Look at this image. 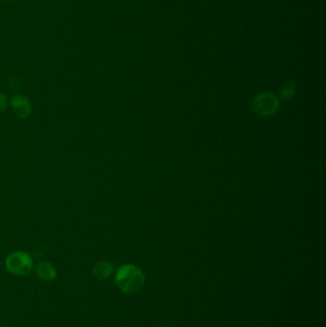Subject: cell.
Returning a JSON list of instances; mask_svg holds the SVG:
<instances>
[{
    "label": "cell",
    "mask_w": 326,
    "mask_h": 327,
    "mask_svg": "<svg viewBox=\"0 0 326 327\" xmlns=\"http://www.w3.org/2000/svg\"><path fill=\"white\" fill-rule=\"evenodd\" d=\"M115 281L118 288L126 294H134L143 286L144 276L136 266L123 265L117 271Z\"/></svg>",
    "instance_id": "6da1fadb"
},
{
    "label": "cell",
    "mask_w": 326,
    "mask_h": 327,
    "mask_svg": "<svg viewBox=\"0 0 326 327\" xmlns=\"http://www.w3.org/2000/svg\"><path fill=\"white\" fill-rule=\"evenodd\" d=\"M6 268L16 276H27L33 269V259L24 252H16L7 257Z\"/></svg>",
    "instance_id": "7a4b0ae2"
},
{
    "label": "cell",
    "mask_w": 326,
    "mask_h": 327,
    "mask_svg": "<svg viewBox=\"0 0 326 327\" xmlns=\"http://www.w3.org/2000/svg\"><path fill=\"white\" fill-rule=\"evenodd\" d=\"M279 101L272 93H261L257 95L253 102V109L256 114L262 117H269L277 112Z\"/></svg>",
    "instance_id": "3957f363"
},
{
    "label": "cell",
    "mask_w": 326,
    "mask_h": 327,
    "mask_svg": "<svg viewBox=\"0 0 326 327\" xmlns=\"http://www.w3.org/2000/svg\"><path fill=\"white\" fill-rule=\"evenodd\" d=\"M11 106L20 118H27L32 113L31 103L25 97L16 95L11 99Z\"/></svg>",
    "instance_id": "277c9868"
},
{
    "label": "cell",
    "mask_w": 326,
    "mask_h": 327,
    "mask_svg": "<svg viewBox=\"0 0 326 327\" xmlns=\"http://www.w3.org/2000/svg\"><path fill=\"white\" fill-rule=\"evenodd\" d=\"M37 274L45 281H52L57 277V271L50 262L42 261L37 265Z\"/></svg>",
    "instance_id": "5b68a950"
},
{
    "label": "cell",
    "mask_w": 326,
    "mask_h": 327,
    "mask_svg": "<svg viewBox=\"0 0 326 327\" xmlns=\"http://www.w3.org/2000/svg\"><path fill=\"white\" fill-rule=\"evenodd\" d=\"M112 272V264L108 261H101L93 268V274L98 279H106L111 276Z\"/></svg>",
    "instance_id": "8992f818"
},
{
    "label": "cell",
    "mask_w": 326,
    "mask_h": 327,
    "mask_svg": "<svg viewBox=\"0 0 326 327\" xmlns=\"http://www.w3.org/2000/svg\"><path fill=\"white\" fill-rule=\"evenodd\" d=\"M295 92H296V86H295L294 82H291V81H287L284 82L280 87V96L284 100H288V99L292 98Z\"/></svg>",
    "instance_id": "52a82bcc"
},
{
    "label": "cell",
    "mask_w": 326,
    "mask_h": 327,
    "mask_svg": "<svg viewBox=\"0 0 326 327\" xmlns=\"http://www.w3.org/2000/svg\"><path fill=\"white\" fill-rule=\"evenodd\" d=\"M8 104V99L4 94L0 93V112H2Z\"/></svg>",
    "instance_id": "ba28073f"
},
{
    "label": "cell",
    "mask_w": 326,
    "mask_h": 327,
    "mask_svg": "<svg viewBox=\"0 0 326 327\" xmlns=\"http://www.w3.org/2000/svg\"><path fill=\"white\" fill-rule=\"evenodd\" d=\"M6 1H13V0H6Z\"/></svg>",
    "instance_id": "9c48e42d"
}]
</instances>
